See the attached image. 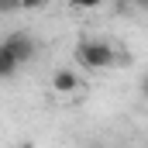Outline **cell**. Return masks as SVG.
Segmentation results:
<instances>
[{
    "instance_id": "obj_1",
    "label": "cell",
    "mask_w": 148,
    "mask_h": 148,
    "mask_svg": "<svg viewBox=\"0 0 148 148\" xmlns=\"http://www.w3.org/2000/svg\"><path fill=\"white\" fill-rule=\"evenodd\" d=\"M76 62L83 66V69H110L114 62H117V52H114L107 41H97V38H83L79 45H76Z\"/></svg>"
},
{
    "instance_id": "obj_2",
    "label": "cell",
    "mask_w": 148,
    "mask_h": 148,
    "mask_svg": "<svg viewBox=\"0 0 148 148\" xmlns=\"http://www.w3.org/2000/svg\"><path fill=\"white\" fill-rule=\"evenodd\" d=\"M0 48H3V52H10L17 62H31V59L38 55V41L28 35V31H10V35L3 38V45H0Z\"/></svg>"
},
{
    "instance_id": "obj_3",
    "label": "cell",
    "mask_w": 148,
    "mask_h": 148,
    "mask_svg": "<svg viewBox=\"0 0 148 148\" xmlns=\"http://www.w3.org/2000/svg\"><path fill=\"white\" fill-rule=\"evenodd\" d=\"M79 86H83V79H79L73 69H55V73H52V90H55V93H76Z\"/></svg>"
},
{
    "instance_id": "obj_4",
    "label": "cell",
    "mask_w": 148,
    "mask_h": 148,
    "mask_svg": "<svg viewBox=\"0 0 148 148\" xmlns=\"http://www.w3.org/2000/svg\"><path fill=\"white\" fill-rule=\"evenodd\" d=\"M103 0H69V7H76V10H93V7H100Z\"/></svg>"
},
{
    "instance_id": "obj_5",
    "label": "cell",
    "mask_w": 148,
    "mask_h": 148,
    "mask_svg": "<svg viewBox=\"0 0 148 148\" xmlns=\"http://www.w3.org/2000/svg\"><path fill=\"white\" fill-rule=\"evenodd\" d=\"M48 0H21V10H41Z\"/></svg>"
},
{
    "instance_id": "obj_6",
    "label": "cell",
    "mask_w": 148,
    "mask_h": 148,
    "mask_svg": "<svg viewBox=\"0 0 148 148\" xmlns=\"http://www.w3.org/2000/svg\"><path fill=\"white\" fill-rule=\"evenodd\" d=\"M141 97H145V100H148V76H145V79H141Z\"/></svg>"
},
{
    "instance_id": "obj_7",
    "label": "cell",
    "mask_w": 148,
    "mask_h": 148,
    "mask_svg": "<svg viewBox=\"0 0 148 148\" xmlns=\"http://www.w3.org/2000/svg\"><path fill=\"white\" fill-rule=\"evenodd\" d=\"M17 148H35V141H21V145H17Z\"/></svg>"
},
{
    "instance_id": "obj_8",
    "label": "cell",
    "mask_w": 148,
    "mask_h": 148,
    "mask_svg": "<svg viewBox=\"0 0 148 148\" xmlns=\"http://www.w3.org/2000/svg\"><path fill=\"white\" fill-rule=\"evenodd\" d=\"M134 3H138V7H148V0H134Z\"/></svg>"
}]
</instances>
